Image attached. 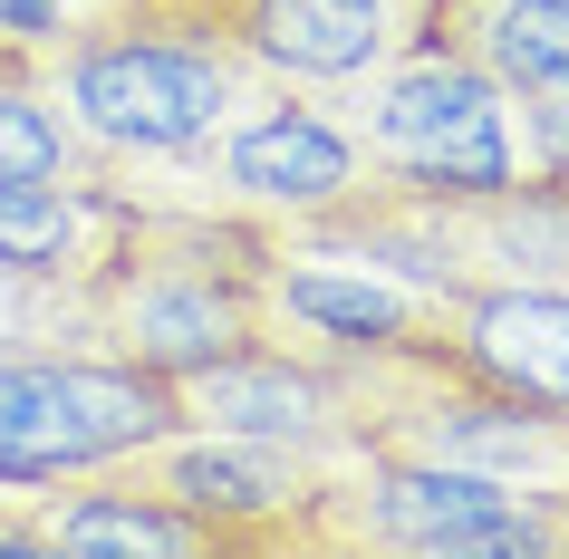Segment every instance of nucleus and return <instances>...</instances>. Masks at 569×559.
<instances>
[{
  "label": "nucleus",
  "instance_id": "1",
  "mask_svg": "<svg viewBox=\"0 0 569 559\" xmlns=\"http://www.w3.org/2000/svg\"><path fill=\"white\" fill-rule=\"evenodd\" d=\"M261 251L270 222L222 203H146L126 212L117 251L97 261V280L78 290V319H88L97 348L136 357L154 377H193L232 348H261Z\"/></svg>",
  "mask_w": 569,
  "mask_h": 559
},
{
  "label": "nucleus",
  "instance_id": "2",
  "mask_svg": "<svg viewBox=\"0 0 569 559\" xmlns=\"http://www.w3.org/2000/svg\"><path fill=\"white\" fill-rule=\"evenodd\" d=\"M39 78L59 97V117L78 126V146L117 183L136 164H193L241 107L270 97V78L222 30L183 20V10H154V0L97 20L88 39H68Z\"/></svg>",
  "mask_w": 569,
  "mask_h": 559
},
{
  "label": "nucleus",
  "instance_id": "3",
  "mask_svg": "<svg viewBox=\"0 0 569 559\" xmlns=\"http://www.w3.org/2000/svg\"><path fill=\"white\" fill-rule=\"evenodd\" d=\"M367 146L377 193H416V203H453V193H492V183L531 174L521 146V107L492 68H473L453 39H416L406 59L367 68L348 88H319Z\"/></svg>",
  "mask_w": 569,
  "mask_h": 559
},
{
  "label": "nucleus",
  "instance_id": "4",
  "mask_svg": "<svg viewBox=\"0 0 569 559\" xmlns=\"http://www.w3.org/2000/svg\"><path fill=\"white\" fill-rule=\"evenodd\" d=\"M309 550H387V559H569V501L511 492L482 472L377 453L358 443L329 463V492L309 511Z\"/></svg>",
  "mask_w": 569,
  "mask_h": 559
},
{
  "label": "nucleus",
  "instance_id": "5",
  "mask_svg": "<svg viewBox=\"0 0 569 559\" xmlns=\"http://www.w3.org/2000/svg\"><path fill=\"white\" fill-rule=\"evenodd\" d=\"M174 377L97 338H39L0 348V482H68V472L126 463L136 443L174 435Z\"/></svg>",
  "mask_w": 569,
  "mask_h": 559
},
{
  "label": "nucleus",
  "instance_id": "6",
  "mask_svg": "<svg viewBox=\"0 0 569 559\" xmlns=\"http://www.w3.org/2000/svg\"><path fill=\"white\" fill-rule=\"evenodd\" d=\"M117 482H146L174 511L222 530V550H309V511L329 492V463L319 453H290V443L261 435H222V425H174V435L136 443L126 463H97Z\"/></svg>",
  "mask_w": 569,
  "mask_h": 559
},
{
  "label": "nucleus",
  "instance_id": "7",
  "mask_svg": "<svg viewBox=\"0 0 569 559\" xmlns=\"http://www.w3.org/2000/svg\"><path fill=\"white\" fill-rule=\"evenodd\" d=\"M193 164H203V183H212L203 203L251 212L270 232L329 222V212H348L358 193H377L367 146L348 136V117H338L319 88H270L261 107H241Z\"/></svg>",
  "mask_w": 569,
  "mask_h": 559
},
{
  "label": "nucleus",
  "instance_id": "8",
  "mask_svg": "<svg viewBox=\"0 0 569 559\" xmlns=\"http://www.w3.org/2000/svg\"><path fill=\"white\" fill-rule=\"evenodd\" d=\"M241 49L270 88H348L435 39V0H154Z\"/></svg>",
  "mask_w": 569,
  "mask_h": 559
},
{
  "label": "nucleus",
  "instance_id": "9",
  "mask_svg": "<svg viewBox=\"0 0 569 559\" xmlns=\"http://www.w3.org/2000/svg\"><path fill=\"white\" fill-rule=\"evenodd\" d=\"M174 406L183 425H222V435H261V443H290V453H319V463H348L358 453V415H348V377L329 357H300L261 338V348H232L174 377Z\"/></svg>",
  "mask_w": 569,
  "mask_h": 559
},
{
  "label": "nucleus",
  "instance_id": "10",
  "mask_svg": "<svg viewBox=\"0 0 569 559\" xmlns=\"http://www.w3.org/2000/svg\"><path fill=\"white\" fill-rule=\"evenodd\" d=\"M30 501L20 521H0V550L30 559H232L222 530L174 511L146 482H117V472H68V482H10Z\"/></svg>",
  "mask_w": 569,
  "mask_h": 559
},
{
  "label": "nucleus",
  "instance_id": "11",
  "mask_svg": "<svg viewBox=\"0 0 569 559\" xmlns=\"http://www.w3.org/2000/svg\"><path fill=\"white\" fill-rule=\"evenodd\" d=\"M445 348L473 377L569 415V290H445Z\"/></svg>",
  "mask_w": 569,
  "mask_h": 559
},
{
  "label": "nucleus",
  "instance_id": "12",
  "mask_svg": "<svg viewBox=\"0 0 569 559\" xmlns=\"http://www.w3.org/2000/svg\"><path fill=\"white\" fill-rule=\"evenodd\" d=\"M126 212H136L126 183H0V270L88 290L97 261L117 251Z\"/></svg>",
  "mask_w": 569,
  "mask_h": 559
},
{
  "label": "nucleus",
  "instance_id": "13",
  "mask_svg": "<svg viewBox=\"0 0 569 559\" xmlns=\"http://www.w3.org/2000/svg\"><path fill=\"white\" fill-rule=\"evenodd\" d=\"M435 39L492 68L511 107L569 97V0H435Z\"/></svg>",
  "mask_w": 569,
  "mask_h": 559
},
{
  "label": "nucleus",
  "instance_id": "14",
  "mask_svg": "<svg viewBox=\"0 0 569 559\" xmlns=\"http://www.w3.org/2000/svg\"><path fill=\"white\" fill-rule=\"evenodd\" d=\"M0 183H117L78 146L39 68H0Z\"/></svg>",
  "mask_w": 569,
  "mask_h": 559
},
{
  "label": "nucleus",
  "instance_id": "15",
  "mask_svg": "<svg viewBox=\"0 0 569 559\" xmlns=\"http://www.w3.org/2000/svg\"><path fill=\"white\" fill-rule=\"evenodd\" d=\"M117 10H136V0H0V68H49L68 39H88Z\"/></svg>",
  "mask_w": 569,
  "mask_h": 559
}]
</instances>
